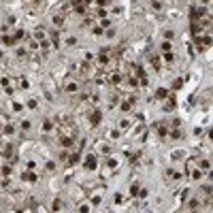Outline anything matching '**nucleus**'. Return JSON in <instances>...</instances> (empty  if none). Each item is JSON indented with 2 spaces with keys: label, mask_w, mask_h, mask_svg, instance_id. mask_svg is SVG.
I'll list each match as a JSON object with an SVG mask.
<instances>
[{
  "label": "nucleus",
  "mask_w": 213,
  "mask_h": 213,
  "mask_svg": "<svg viewBox=\"0 0 213 213\" xmlns=\"http://www.w3.org/2000/svg\"><path fill=\"white\" fill-rule=\"evenodd\" d=\"M13 154H15V147H13L11 143H6V145L2 147V156H4V158H11Z\"/></svg>",
  "instance_id": "nucleus-5"
},
{
  "label": "nucleus",
  "mask_w": 213,
  "mask_h": 213,
  "mask_svg": "<svg viewBox=\"0 0 213 213\" xmlns=\"http://www.w3.org/2000/svg\"><path fill=\"white\" fill-rule=\"evenodd\" d=\"M122 203H124V196L117 194V196H115V205H122Z\"/></svg>",
  "instance_id": "nucleus-40"
},
{
  "label": "nucleus",
  "mask_w": 213,
  "mask_h": 213,
  "mask_svg": "<svg viewBox=\"0 0 213 213\" xmlns=\"http://www.w3.org/2000/svg\"><path fill=\"white\" fill-rule=\"evenodd\" d=\"M53 24H55V26H62V24H64V17H62V15H55V17H53Z\"/></svg>",
  "instance_id": "nucleus-27"
},
{
  "label": "nucleus",
  "mask_w": 213,
  "mask_h": 213,
  "mask_svg": "<svg viewBox=\"0 0 213 213\" xmlns=\"http://www.w3.org/2000/svg\"><path fill=\"white\" fill-rule=\"evenodd\" d=\"M166 96H169V89H164V87H160L156 92V98H166Z\"/></svg>",
  "instance_id": "nucleus-18"
},
{
  "label": "nucleus",
  "mask_w": 213,
  "mask_h": 213,
  "mask_svg": "<svg viewBox=\"0 0 213 213\" xmlns=\"http://www.w3.org/2000/svg\"><path fill=\"white\" fill-rule=\"evenodd\" d=\"M130 194H132V196L139 194V183H132V185H130Z\"/></svg>",
  "instance_id": "nucleus-29"
},
{
  "label": "nucleus",
  "mask_w": 213,
  "mask_h": 213,
  "mask_svg": "<svg viewBox=\"0 0 213 213\" xmlns=\"http://www.w3.org/2000/svg\"><path fill=\"white\" fill-rule=\"evenodd\" d=\"M107 136H109V139H120V130H117V128H111V130L107 132Z\"/></svg>",
  "instance_id": "nucleus-17"
},
{
  "label": "nucleus",
  "mask_w": 213,
  "mask_h": 213,
  "mask_svg": "<svg viewBox=\"0 0 213 213\" xmlns=\"http://www.w3.org/2000/svg\"><path fill=\"white\" fill-rule=\"evenodd\" d=\"M160 49H162L164 53H169V51H170V43H169V41H164L162 45H160Z\"/></svg>",
  "instance_id": "nucleus-25"
},
{
  "label": "nucleus",
  "mask_w": 213,
  "mask_h": 213,
  "mask_svg": "<svg viewBox=\"0 0 213 213\" xmlns=\"http://www.w3.org/2000/svg\"><path fill=\"white\" fill-rule=\"evenodd\" d=\"M45 87H47V89H53L55 85H53V81H45Z\"/></svg>",
  "instance_id": "nucleus-43"
},
{
  "label": "nucleus",
  "mask_w": 213,
  "mask_h": 213,
  "mask_svg": "<svg viewBox=\"0 0 213 213\" xmlns=\"http://www.w3.org/2000/svg\"><path fill=\"white\" fill-rule=\"evenodd\" d=\"M0 41H2V45H6V47H9V45H13V39H11V36H2Z\"/></svg>",
  "instance_id": "nucleus-31"
},
{
  "label": "nucleus",
  "mask_w": 213,
  "mask_h": 213,
  "mask_svg": "<svg viewBox=\"0 0 213 213\" xmlns=\"http://www.w3.org/2000/svg\"><path fill=\"white\" fill-rule=\"evenodd\" d=\"M64 92H66V94H70V96H75V94H81V83H79L77 79H70V77H66V81H64Z\"/></svg>",
  "instance_id": "nucleus-1"
},
{
  "label": "nucleus",
  "mask_w": 213,
  "mask_h": 213,
  "mask_svg": "<svg viewBox=\"0 0 213 213\" xmlns=\"http://www.w3.org/2000/svg\"><path fill=\"white\" fill-rule=\"evenodd\" d=\"M41 130L45 132V134H49V132H53V130H55V126H53V122L45 120V122H43V128H41Z\"/></svg>",
  "instance_id": "nucleus-6"
},
{
  "label": "nucleus",
  "mask_w": 213,
  "mask_h": 213,
  "mask_svg": "<svg viewBox=\"0 0 213 213\" xmlns=\"http://www.w3.org/2000/svg\"><path fill=\"white\" fill-rule=\"evenodd\" d=\"M60 143H62V147H64V149H70V147H73V139H68V136H62V139H60Z\"/></svg>",
  "instance_id": "nucleus-11"
},
{
  "label": "nucleus",
  "mask_w": 213,
  "mask_h": 213,
  "mask_svg": "<svg viewBox=\"0 0 213 213\" xmlns=\"http://www.w3.org/2000/svg\"><path fill=\"white\" fill-rule=\"evenodd\" d=\"M117 130H128V128H130V120H120V122H117Z\"/></svg>",
  "instance_id": "nucleus-15"
},
{
  "label": "nucleus",
  "mask_w": 213,
  "mask_h": 213,
  "mask_svg": "<svg viewBox=\"0 0 213 213\" xmlns=\"http://www.w3.org/2000/svg\"><path fill=\"white\" fill-rule=\"evenodd\" d=\"M98 17H107V9H98Z\"/></svg>",
  "instance_id": "nucleus-41"
},
{
  "label": "nucleus",
  "mask_w": 213,
  "mask_h": 213,
  "mask_svg": "<svg viewBox=\"0 0 213 213\" xmlns=\"http://www.w3.org/2000/svg\"><path fill=\"white\" fill-rule=\"evenodd\" d=\"M26 36V32L24 30H15V36H13V41H17V39H24Z\"/></svg>",
  "instance_id": "nucleus-28"
},
{
  "label": "nucleus",
  "mask_w": 213,
  "mask_h": 213,
  "mask_svg": "<svg viewBox=\"0 0 213 213\" xmlns=\"http://www.w3.org/2000/svg\"><path fill=\"white\" fill-rule=\"evenodd\" d=\"M85 169L87 170H96L98 169V162H96V156H94V154H89V156H85Z\"/></svg>",
  "instance_id": "nucleus-2"
},
{
  "label": "nucleus",
  "mask_w": 213,
  "mask_h": 213,
  "mask_svg": "<svg viewBox=\"0 0 213 213\" xmlns=\"http://www.w3.org/2000/svg\"><path fill=\"white\" fill-rule=\"evenodd\" d=\"M96 151H98V154H109L111 147H109L107 141H96Z\"/></svg>",
  "instance_id": "nucleus-4"
},
{
  "label": "nucleus",
  "mask_w": 213,
  "mask_h": 213,
  "mask_svg": "<svg viewBox=\"0 0 213 213\" xmlns=\"http://www.w3.org/2000/svg\"><path fill=\"white\" fill-rule=\"evenodd\" d=\"M0 151H2V141H0Z\"/></svg>",
  "instance_id": "nucleus-46"
},
{
  "label": "nucleus",
  "mask_w": 213,
  "mask_h": 213,
  "mask_svg": "<svg viewBox=\"0 0 213 213\" xmlns=\"http://www.w3.org/2000/svg\"><path fill=\"white\" fill-rule=\"evenodd\" d=\"M11 109H13L15 113H21V111H24V105H19V102H11Z\"/></svg>",
  "instance_id": "nucleus-19"
},
{
  "label": "nucleus",
  "mask_w": 213,
  "mask_h": 213,
  "mask_svg": "<svg viewBox=\"0 0 213 213\" xmlns=\"http://www.w3.org/2000/svg\"><path fill=\"white\" fill-rule=\"evenodd\" d=\"M60 209H62V198H55V200H53L51 211H53V213H60Z\"/></svg>",
  "instance_id": "nucleus-13"
},
{
  "label": "nucleus",
  "mask_w": 213,
  "mask_h": 213,
  "mask_svg": "<svg viewBox=\"0 0 213 213\" xmlns=\"http://www.w3.org/2000/svg\"><path fill=\"white\" fill-rule=\"evenodd\" d=\"M139 198H147V190H139Z\"/></svg>",
  "instance_id": "nucleus-42"
},
{
  "label": "nucleus",
  "mask_w": 213,
  "mask_h": 213,
  "mask_svg": "<svg viewBox=\"0 0 213 213\" xmlns=\"http://www.w3.org/2000/svg\"><path fill=\"white\" fill-rule=\"evenodd\" d=\"M47 170L53 173V170H55V162H47Z\"/></svg>",
  "instance_id": "nucleus-37"
},
{
  "label": "nucleus",
  "mask_w": 213,
  "mask_h": 213,
  "mask_svg": "<svg viewBox=\"0 0 213 213\" xmlns=\"http://www.w3.org/2000/svg\"><path fill=\"white\" fill-rule=\"evenodd\" d=\"M173 36H175L173 30H164V39H166V41H173Z\"/></svg>",
  "instance_id": "nucleus-30"
},
{
  "label": "nucleus",
  "mask_w": 213,
  "mask_h": 213,
  "mask_svg": "<svg viewBox=\"0 0 213 213\" xmlns=\"http://www.w3.org/2000/svg\"><path fill=\"white\" fill-rule=\"evenodd\" d=\"M173 107H175V98L170 96V98H169V102H166V109H173Z\"/></svg>",
  "instance_id": "nucleus-38"
},
{
  "label": "nucleus",
  "mask_w": 213,
  "mask_h": 213,
  "mask_svg": "<svg viewBox=\"0 0 213 213\" xmlns=\"http://www.w3.org/2000/svg\"><path fill=\"white\" fill-rule=\"evenodd\" d=\"M122 111H124V113L130 111V102H122Z\"/></svg>",
  "instance_id": "nucleus-39"
},
{
  "label": "nucleus",
  "mask_w": 213,
  "mask_h": 213,
  "mask_svg": "<svg viewBox=\"0 0 213 213\" xmlns=\"http://www.w3.org/2000/svg\"><path fill=\"white\" fill-rule=\"evenodd\" d=\"M2 132H4V134H13L15 130H13V126H4V130H2Z\"/></svg>",
  "instance_id": "nucleus-36"
},
{
  "label": "nucleus",
  "mask_w": 213,
  "mask_h": 213,
  "mask_svg": "<svg viewBox=\"0 0 213 213\" xmlns=\"http://www.w3.org/2000/svg\"><path fill=\"white\" fill-rule=\"evenodd\" d=\"M100 120H102V111L94 109V111L89 113V122H92V126H98V124H100Z\"/></svg>",
  "instance_id": "nucleus-3"
},
{
  "label": "nucleus",
  "mask_w": 213,
  "mask_h": 213,
  "mask_svg": "<svg viewBox=\"0 0 213 213\" xmlns=\"http://www.w3.org/2000/svg\"><path fill=\"white\" fill-rule=\"evenodd\" d=\"M30 128H32V124H30L28 120H24V122H21V130H24V132H28Z\"/></svg>",
  "instance_id": "nucleus-24"
},
{
  "label": "nucleus",
  "mask_w": 213,
  "mask_h": 213,
  "mask_svg": "<svg viewBox=\"0 0 213 213\" xmlns=\"http://www.w3.org/2000/svg\"><path fill=\"white\" fill-rule=\"evenodd\" d=\"M21 177H24V181H30V183H36V181H39L36 173H24Z\"/></svg>",
  "instance_id": "nucleus-7"
},
{
  "label": "nucleus",
  "mask_w": 213,
  "mask_h": 213,
  "mask_svg": "<svg viewBox=\"0 0 213 213\" xmlns=\"http://www.w3.org/2000/svg\"><path fill=\"white\" fill-rule=\"evenodd\" d=\"M28 47H30L32 51H36V49H39L41 45H39V43H36V41H30V43H28Z\"/></svg>",
  "instance_id": "nucleus-32"
},
{
  "label": "nucleus",
  "mask_w": 213,
  "mask_h": 213,
  "mask_svg": "<svg viewBox=\"0 0 213 213\" xmlns=\"http://www.w3.org/2000/svg\"><path fill=\"white\" fill-rule=\"evenodd\" d=\"M0 173H2V175H4V177H6V175H9V173H11V166H0Z\"/></svg>",
  "instance_id": "nucleus-35"
},
{
  "label": "nucleus",
  "mask_w": 213,
  "mask_h": 213,
  "mask_svg": "<svg viewBox=\"0 0 213 213\" xmlns=\"http://www.w3.org/2000/svg\"><path fill=\"white\" fill-rule=\"evenodd\" d=\"M28 107H30V109H36V107H39V102H36L34 98H30V100H28Z\"/></svg>",
  "instance_id": "nucleus-34"
},
{
  "label": "nucleus",
  "mask_w": 213,
  "mask_h": 213,
  "mask_svg": "<svg viewBox=\"0 0 213 213\" xmlns=\"http://www.w3.org/2000/svg\"><path fill=\"white\" fill-rule=\"evenodd\" d=\"M149 64H151L154 68H158V66H160V58H158V55H149Z\"/></svg>",
  "instance_id": "nucleus-16"
},
{
  "label": "nucleus",
  "mask_w": 213,
  "mask_h": 213,
  "mask_svg": "<svg viewBox=\"0 0 213 213\" xmlns=\"http://www.w3.org/2000/svg\"><path fill=\"white\" fill-rule=\"evenodd\" d=\"M198 207H200V203H198L196 198H190V200H188V209H190V211H198Z\"/></svg>",
  "instance_id": "nucleus-9"
},
{
  "label": "nucleus",
  "mask_w": 213,
  "mask_h": 213,
  "mask_svg": "<svg viewBox=\"0 0 213 213\" xmlns=\"http://www.w3.org/2000/svg\"><path fill=\"white\" fill-rule=\"evenodd\" d=\"M170 139H183V130L173 128V130H170Z\"/></svg>",
  "instance_id": "nucleus-12"
},
{
  "label": "nucleus",
  "mask_w": 213,
  "mask_h": 213,
  "mask_svg": "<svg viewBox=\"0 0 213 213\" xmlns=\"http://www.w3.org/2000/svg\"><path fill=\"white\" fill-rule=\"evenodd\" d=\"M173 60H175V53H173V51H169V53H164V62H173Z\"/></svg>",
  "instance_id": "nucleus-26"
},
{
  "label": "nucleus",
  "mask_w": 213,
  "mask_h": 213,
  "mask_svg": "<svg viewBox=\"0 0 213 213\" xmlns=\"http://www.w3.org/2000/svg\"><path fill=\"white\" fill-rule=\"evenodd\" d=\"M77 211L79 213H92V205H89V203H79Z\"/></svg>",
  "instance_id": "nucleus-8"
},
{
  "label": "nucleus",
  "mask_w": 213,
  "mask_h": 213,
  "mask_svg": "<svg viewBox=\"0 0 213 213\" xmlns=\"http://www.w3.org/2000/svg\"><path fill=\"white\" fill-rule=\"evenodd\" d=\"M211 169V162L209 160H200V170H209Z\"/></svg>",
  "instance_id": "nucleus-21"
},
{
  "label": "nucleus",
  "mask_w": 213,
  "mask_h": 213,
  "mask_svg": "<svg viewBox=\"0 0 213 213\" xmlns=\"http://www.w3.org/2000/svg\"><path fill=\"white\" fill-rule=\"evenodd\" d=\"M66 160H68L66 164H68V166H73V164H77V162H79V154H73V156H68Z\"/></svg>",
  "instance_id": "nucleus-14"
},
{
  "label": "nucleus",
  "mask_w": 213,
  "mask_h": 213,
  "mask_svg": "<svg viewBox=\"0 0 213 213\" xmlns=\"http://www.w3.org/2000/svg\"><path fill=\"white\" fill-rule=\"evenodd\" d=\"M64 43H66L68 47H75V45H77L79 41H77V36H66V41H64Z\"/></svg>",
  "instance_id": "nucleus-20"
},
{
  "label": "nucleus",
  "mask_w": 213,
  "mask_h": 213,
  "mask_svg": "<svg viewBox=\"0 0 213 213\" xmlns=\"http://www.w3.org/2000/svg\"><path fill=\"white\" fill-rule=\"evenodd\" d=\"M181 83H183V81H181V79H177V81H175V83H173V87H175V89H177V87H181Z\"/></svg>",
  "instance_id": "nucleus-44"
},
{
  "label": "nucleus",
  "mask_w": 213,
  "mask_h": 213,
  "mask_svg": "<svg viewBox=\"0 0 213 213\" xmlns=\"http://www.w3.org/2000/svg\"><path fill=\"white\" fill-rule=\"evenodd\" d=\"M36 213H47V211H45V207H36Z\"/></svg>",
  "instance_id": "nucleus-45"
},
{
  "label": "nucleus",
  "mask_w": 213,
  "mask_h": 213,
  "mask_svg": "<svg viewBox=\"0 0 213 213\" xmlns=\"http://www.w3.org/2000/svg\"><path fill=\"white\" fill-rule=\"evenodd\" d=\"M156 130H158V134H160L162 139L169 134V126H164V124H158V126H156Z\"/></svg>",
  "instance_id": "nucleus-10"
},
{
  "label": "nucleus",
  "mask_w": 213,
  "mask_h": 213,
  "mask_svg": "<svg viewBox=\"0 0 213 213\" xmlns=\"http://www.w3.org/2000/svg\"><path fill=\"white\" fill-rule=\"evenodd\" d=\"M100 203V192H94L92 194V205H98Z\"/></svg>",
  "instance_id": "nucleus-23"
},
{
  "label": "nucleus",
  "mask_w": 213,
  "mask_h": 213,
  "mask_svg": "<svg viewBox=\"0 0 213 213\" xmlns=\"http://www.w3.org/2000/svg\"><path fill=\"white\" fill-rule=\"evenodd\" d=\"M151 9L154 11H162V2H151Z\"/></svg>",
  "instance_id": "nucleus-33"
},
{
  "label": "nucleus",
  "mask_w": 213,
  "mask_h": 213,
  "mask_svg": "<svg viewBox=\"0 0 213 213\" xmlns=\"http://www.w3.org/2000/svg\"><path fill=\"white\" fill-rule=\"evenodd\" d=\"M117 164H120V162H117L115 158H109V160H107V166H109V169H115Z\"/></svg>",
  "instance_id": "nucleus-22"
}]
</instances>
